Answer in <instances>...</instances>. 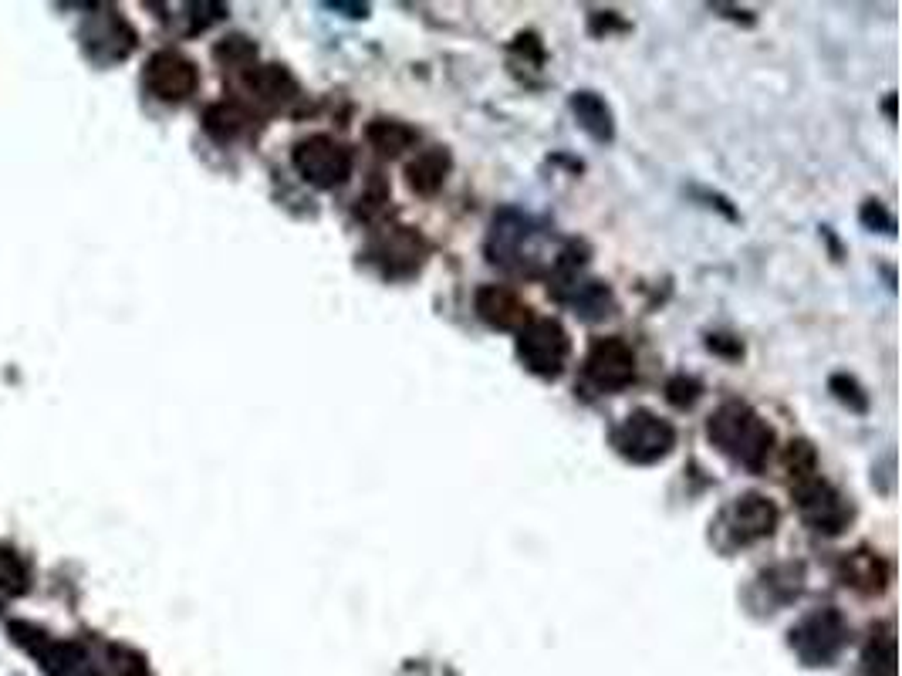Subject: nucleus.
<instances>
[{"label":"nucleus","instance_id":"nucleus-18","mask_svg":"<svg viewBox=\"0 0 902 676\" xmlns=\"http://www.w3.org/2000/svg\"><path fill=\"white\" fill-rule=\"evenodd\" d=\"M109 666L115 676H146V660H142L136 649H125V646L109 649Z\"/></svg>","mask_w":902,"mask_h":676},{"label":"nucleus","instance_id":"nucleus-13","mask_svg":"<svg viewBox=\"0 0 902 676\" xmlns=\"http://www.w3.org/2000/svg\"><path fill=\"white\" fill-rule=\"evenodd\" d=\"M446 169H450V156H446L443 149H426V153H419L406 169L409 186H413L416 193H423V197H433L446 180Z\"/></svg>","mask_w":902,"mask_h":676},{"label":"nucleus","instance_id":"nucleus-1","mask_svg":"<svg viewBox=\"0 0 902 676\" xmlns=\"http://www.w3.org/2000/svg\"><path fill=\"white\" fill-rule=\"evenodd\" d=\"M707 433L713 447L747 470H761L774 447V430L744 403H723L710 416Z\"/></svg>","mask_w":902,"mask_h":676},{"label":"nucleus","instance_id":"nucleus-4","mask_svg":"<svg viewBox=\"0 0 902 676\" xmlns=\"http://www.w3.org/2000/svg\"><path fill=\"white\" fill-rule=\"evenodd\" d=\"M294 169L318 190H335L352 176V149L335 136L315 132L294 146Z\"/></svg>","mask_w":902,"mask_h":676},{"label":"nucleus","instance_id":"nucleus-14","mask_svg":"<svg viewBox=\"0 0 902 676\" xmlns=\"http://www.w3.org/2000/svg\"><path fill=\"white\" fill-rule=\"evenodd\" d=\"M845 578L848 585H855V589L862 592H879L882 582H886V568H882V562L875 555H869V551H855V555H848L845 562Z\"/></svg>","mask_w":902,"mask_h":676},{"label":"nucleus","instance_id":"nucleus-6","mask_svg":"<svg viewBox=\"0 0 902 676\" xmlns=\"http://www.w3.org/2000/svg\"><path fill=\"white\" fill-rule=\"evenodd\" d=\"M794 497H798L801 518H805L815 531L838 535V531L848 524V518H852V504H848L832 484H825V480L815 474L794 480Z\"/></svg>","mask_w":902,"mask_h":676},{"label":"nucleus","instance_id":"nucleus-8","mask_svg":"<svg viewBox=\"0 0 902 676\" xmlns=\"http://www.w3.org/2000/svg\"><path fill=\"white\" fill-rule=\"evenodd\" d=\"M585 376L602 393L625 389L636 379V352L622 338H598L585 359Z\"/></svg>","mask_w":902,"mask_h":676},{"label":"nucleus","instance_id":"nucleus-2","mask_svg":"<svg viewBox=\"0 0 902 676\" xmlns=\"http://www.w3.org/2000/svg\"><path fill=\"white\" fill-rule=\"evenodd\" d=\"M612 447L619 450V457H625L629 464L649 467L666 460L676 447V430L673 423L663 420V416L649 413V409H636L612 430Z\"/></svg>","mask_w":902,"mask_h":676},{"label":"nucleus","instance_id":"nucleus-5","mask_svg":"<svg viewBox=\"0 0 902 676\" xmlns=\"http://www.w3.org/2000/svg\"><path fill=\"white\" fill-rule=\"evenodd\" d=\"M774 528H778V507L761 494H744L720 514L717 538H720V548L730 551L774 535Z\"/></svg>","mask_w":902,"mask_h":676},{"label":"nucleus","instance_id":"nucleus-11","mask_svg":"<svg viewBox=\"0 0 902 676\" xmlns=\"http://www.w3.org/2000/svg\"><path fill=\"white\" fill-rule=\"evenodd\" d=\"M247 88L267 105H284L298 95V82L284 65H261L247 75Z\"/></svg>","mask_w":902,"mask_h":676},{"label":"nucleus","instance_id":"nucleus-9","mask_svg":"<svg viewBox=\"0 0 902 676\" xmlns=\"http://www.w3.org/2000/svg\"><path fill=\"white\" fill-rule=\"evenodd\" d=\"M146 88L163 102H183L190 99L200 85V71L180 51H156L146 65Z\"/></svg>","mask_w":902,"mask_h":676},{"label":"nucleus","instance_id":"nucleus-10","mask_svg":"<svg viewBox=\"0 0 902 676\" xmlns=\"http://www.w3.org/2000/svg\"><path fill=\"white\" fill-rule=\"evenodd\" d=\"M477 315L484 318L487 325L504 328V332H521L524 325L531 322V308L524 305L514 291L500 288V284H484L477 291Z\"/></svg>","mask_w":902,"mask_h":676},{"label":"nucleus","instance_id":"nucleus-16","mask_svg":"<svg viewBox=\"0 0 902 676\" xmlns=\"http://www.w3.org/2000/svg\"><path fill=\"white\" fill-rule=\"evenodd\" d=\"M369 142L379 149L382 156H399L403 149H409L416 142V132L403 126V122L392 119H375L369 126Z\"/></svg>","mask_w":902,"mask_h":676},{"label":"nucleus","instance_id":"nucleus-7","mask_svg":"<svg viewBox=\"0 0 902 676\" xmlns=\"http://www.w3.org/2000/svg\"><path fill=\"white\" fill-rule=\"evenodd\" d=\"M842 643H845V622L835 609L811 612L798 629H791V646L811 666H825L828 660H835Z\"/></svg>","mask_w":902,"mask_h":676},{"label":"nucleus","instance_id":"nucleus-17","mask_svg":"<svg viewBox=\"0 0 902 676\" xmlns=\"http://www.w3.org/2000/svg\"><path fill=\"white\" fill-rule=\"evenodd\" d=\"M31 589V568L14 548H0V592L24 595Z\"/></svg>","mask_w":902,"mask_h":676},{"label":"nucleus","instance_id":"nucleus-3","mask_svg":"<svg viewBox=\"0 0 902 676\" xmlns=\"http://www.w3.org/2000/svg\"><path fill=\"white\" fill-rule=\"evenodd\" d=\"M571 355V338L565 325L555 318H531L528 325L517 332V359L524 369L541 379H555L565 372V362Z\"/></svg>","mask_w":902,"mask_h":676},{"label":"nucleus","instance_id":"nucleus-12","mask_svg":"<svg viewBox=\"0 0 902 676\" xmlns=\"http://www.w3.org/2000/svg\"><path fill=\"white\" fill-rule=\"evenodd\" d=\"M571 109H575L578 126H582L595 142H609L615 136L612 109L605 105V99H598L595 92H575V99H571Z\"/></svg>","mask_w":902,"mask_h":676},{"label":"nucleus","instance_id":"nucleus-21","mask_svg":"<svg viewBox=\"0 0 902 676\" xmlns=\"http://www.w3.org/2000/svg\"><path fill=\"white\" fill-rule=\"evenodd\" d=\"M666 393H669V403H673V406H693L696 399H700V382L680 376V379L669 382Z\"/></svg>","mask_w":902,"mask_h":676},{"label":"nucleus","instance_id":"nucleus-19","mask_svg":"<svg viewBox=\"0 0 902 676\" xmlns=\"http://www.w3.org/2000/svg\"><path fill=\"white\" fill-rule=\"evenodd\" d=\"M217 58L227 61V65H234V68H244L257 58V48L247 38H227L217 48Z\"/></svg>","mask_w":902,"mask_h":676},{"label":"nucleus","instance_id":"nucleus-15","mask_svg":"<svg viewBox=\"0 0 902 676\" xmlns=\"http://www.w3.org/2000/svg\"><path fill=\"white\" fill-rule=\"evenodd\" d=\"M203 126H207V132L213 139L230 142L247 129V115L234 102H220V105H210L207 109V115H203Z\"/></svg>","mask_w":902,"mask_h":676},{"label":"nucleus","instance_id":"nucleus-20","mask_svg":"<svg viewBox=\"0 0 902 676\" xmlns=\"http://www.w3.org/2000/svg\"><path fill=\"white\" fill-rule=\"evenodd\" d=\"M784 460H788V470H791L794 480L815 474V450H811L805 440L791 443V450H788V457H784Z\"/></svg>","mask_w":902,"mask_h":676}]
</instances>
